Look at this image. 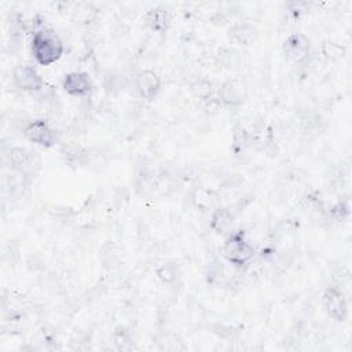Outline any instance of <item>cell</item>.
Returning a JSON list of instances; mask_svg holds the SVG:
<instances>
[{
  "label": "cell",
  "mask_w": 352,
  "mask_h": 352,
  "mask_svg": "<svg viewBox=\"0 0 352 352\" xmlns=\"http://www.w3.org/2000/svg\"><path fill=\"white\" fill-rule=\"evenodd\" d=\"M66 44L62 36L51 26L45 25L30 33L28 41L29 60L40 69L58 66L66 56Z\"/></svg>",
  "instance_id": "obj_1"
},
{
  "label": "cell",
  "mask_w": 352,
  "mask_h": 352,
  "mask_svg": "<svg viewBox=\"0 0 352 352\" xmlns=\"http://www.w3.org/2000/svg\"><path fill=\"white\" fill-rule=\"evenodd\" d=\"M220 253L224 261L232 268L246 270L254 261L257 248L246 228L235 227L221 239Z\"/></svg>",
  "instance_id": "obj_2"
},
{
  "label": "cell",
  "mask_w": 352,
  "mask_h": 352,
  "mask_svg": "<svg viewBox=\"0 0 352 352\" xmlns=\"http://www.w3.org/2000/svg\"><path fill=\"white\" fill-rule=\"evenodd\" d=\"M1 78L8 80L22 94H40L47 85L44 72L30 60H22L12 66H1Z\"/></svg>",
  "instance_id": "obj_3"
},
{
  "label": "cell",
  "mask_w": 352,
  "mask_h": 352,
  "mask_svg": "<svg viewBox=\"0 0 352 352\" xmlns=\"http://www.w3.org/2000/svg\"><path fill=\"white\" fill-rule=\"evenodd\" d=\"M351 301L352 294L340 285H327L319 297V304L323 314L334 323L351 322Z\"/></svg>",
  "instance_id": "obj_4"
},
{
  "label": "cell",
  "mask_w": 352,
  "mask_h": 352,
  "mask_svg": "<svg viewBox=\"0 0 352 352\" xmlns=\"http://www.w3.org/2000/svg\"><path fill=\"white\" fill-rule=\"evenodd\" d=\"M21 138L28 144L38 148L51 150L59 142V133L55 125L43 117L30 118L21 128Z\"/></svg>",
  "instance_id": "obj_5"
},
{
  "label": "cell",
  "mask_w": 352,
  "mask_h": 352,
  "mask_svg": "<svg viewBox=\"0 0 352 352\" xmlns=\"http://www.w3.org/2000/svg\"><path fill=\"white\" fill-rule=\"evenodd\" d=\"M131 91L138 99L146 103H153L164 91V80L157 70L142 67L132 74Z\"/></svg>",
  "instance_id": "obj_6"
},
{
  "label": "cell",
  "mask_w": 352,
  "mask_h": 352,
  "mask_svg": "<svg viewBox=\"0 0 352 352\" xmlns=\"http://www.w3.org/2000/svg\"><path fill=\"white\" fill-rule=\"evenodd\" d=\"M314 51V44L311 36L307 33L305 28L293 30L287 33L280 43V52L283 58L292 65L307 63Z\"/></svg>",
  "instance_id": "obj_7"
},
{
  "label": "cell",
  "mask_w": 352,
  "mask_h": 352,
  "mask_svg": "<svg viewBox=\"0 0 352 352\" xmlns=\"http://www.w3.org/2000/svg\"><path fill=\"white\" fill-rule=\"evenodd\" d=\"M59 87L62 92L72 99H87L95 92V81L87 70L72 69L65 70L59 78Z\"/></svg>",
  "instance_id": "obj_8"
},
{
  "label": "cell",
  "mask_w": 352,
  "mask_h": 352,
  "mask_svg": "<svg viewBox=\"0 0 352 352\" xmlns=\"http://www.w3.org/2000/svg\"><path fill=\"white\" fill-rule=\"evenodd\" d=\"M143 28L154 34L164 36L172 26V10L165 0H151L142 14Z\"/></svg>",
  "instance_id": "obj_9"
},
{
  "label": "cell",
  "mask_w": 352,
  "mask_h": 352,
  "mask_svg": "<svg viewBox=\"0 0 352 352\" xmlns=\"http://www.w3.org/2000/svg\"><path fill=\"white\" fill-rule=\"evenodd\" d=\"M208 227L212 234L224 238L236 227V214L228 206L219 205L209 212Z\"/></svg>",
  "instance_id": "obj_10"
}]
</instances>
